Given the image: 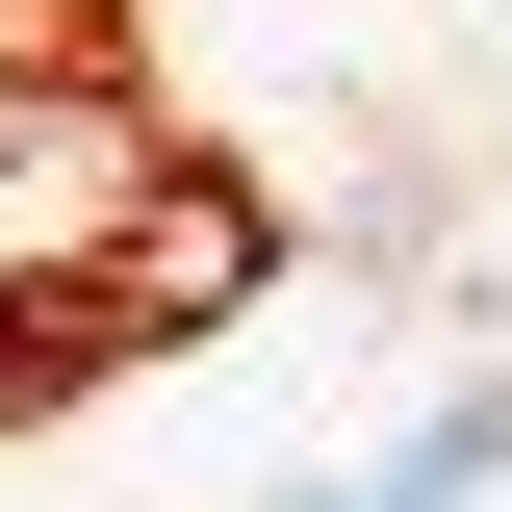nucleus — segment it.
<instances>
[{
    "label": "nucleus",
    "mask_w": 512,
    "mask_h": 512,
    "mask_svg": "<svg viewBox=\"0 0 512 512\" xmlns=\"http://www.w3.org/2000/svg\"><path fill=\"white\" fill-rule=\"evenodd\" d=\"M180 231V154L103 103V77H26L0 52V282H128Z\"/></svg>",
    "instance_id": "f257e3e1"
}]
</instances>
